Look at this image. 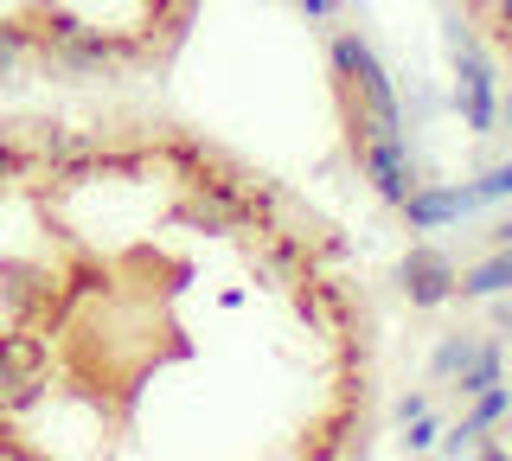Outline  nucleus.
Here are the masks:
<instances>
[{"mask_svg":"<svg viewBox=\"0 0 512 461\" xmlns=\"http://www.w3.org/2000/svg\"><path fill=\"white\" fill-rule=\"evenodd\" d=\"M327 58H333V77H340L346 97H359V109L378 122L384 135H404V109H397V90H391V77H384L372 45H365L359 33H340Z\"/></svg>","mask_w":512,"mask_h":461,"instance_id":"1","label":"nucleus"},{"mask_svg":"<svg viewBox=\"0 0 512 461\" xmlns=\"http://www.w3.org/2000/svg\"><path fill=\"white\" fill-rule=\"evenodd\" d=\"M448 39H455V103H461V116H468L474 135H493V122H500V90H493L487 52L474 45V33L461 20L448 26Z\"/></svg>","mask_w":512,"mask_h":461,"instance_id":"2","label":"nucleus"},{"mask_svg":"<svg viewBox=\"0 0 512 461\" xmlns=\"http://www.w3.org/2000/svg\"><path fill=\"white\" fill-rule=\"evenodd\" d=\"M397 282H404V295H410V308H442L448 295H455V263L442 257V250H429V244H416L404 263H397Z\"/></svg>","mask_w":512,"mask_h":461,"instance_id":"3","label":"nucleus"},{"mask_svg":"<svg viewBox=\"0 0 512 461\" xmlns=\"http://www.w3.org/2000/svg\"><path fill=\"white\" fill-rule=\"evenodd\" d=\"M474 205H480L474 186H410L404 225L410 231H442V225H455V218H468Z\"/></svg>","mask_w":512,"mask_h":461,"instance_id":"4","label":"nucleus"},{"mask_svg":"<svg viewBox=\"0 0 512 461\" xmlns=\"http://www.w3.org/2000/svg\"><path fill=\"white\" fill-rule=\"evenodd\" d=\"M506 289H512V250H493L480 269H468V276L455 282L461 301H487V295H506Z\"/></svg>","mask_w":512,"mask_h":461,"instance_id":"5","label":"nucleus"},{"mask_svg":"<svg viewBox=\"0 0 512 461\" xmlns=\"http://www.w3.org/2000/svg\"><path fill=\"white\" fill-rule=\"evenodd\" d=\"M487 385H500V346L480 340V346H474V359L455 372V391H468V397H474V391H487Z\"/></svg>","mask_w":512,"mask_h":461,"instance_id":"6","label":"nucleus"},{"mask_svg":"<svg viewBox=\"0 0 512 461\" xmlns=\"http://www.w3.org/2000/svg\"><path fill=\"white\" fill-rule=\"evenodd\" d=\"M39 45V33L32 26H13V20H0V84H7L13 71H20V58Z\"/></svg>","mask_w":512,"mask_h":461,"instance_id":"7","label":"nucleus"},{"mask_svg":"<svg viewBox=\"0 0 512 461\" xmlns=\"http://www.w3.org/2000/svg\"><path fill=\"white\" fill-rule=\"evenodd\" d=\"M474 346H480V340H474V333H448V340L436 346V359H429V365H436V378H455V372H461V365H468V359H474Z\"/></svg>","mask_w":512,"mask_h":461,"instance_id":"8","label":"nucleus"},{"mask_svg":"<svg viewBox=\"0 0 512 461\" xmlns=\"http://www.w3.org/2000/svg\"><path fill=\"white\" fill-rule=\"evenodd\" d=\"M474 397H480V404H474V417H468L474 429H487V423H500V417H506V410H512V391H506V385H487V391H474Z\"/></svg>","mask_w":512,"mask_h":461,"instance_id":"9","label":"nucleus"},{"mask_svg":"<svg viewBox=\"0 0 512 461\" xmlns=\"http://www.w3.org/2000/svg\"><path fill=\"white\" fill-rule=\"evenodd\" d=\"M474 199L480 205H487V199H512V161H500L487 180H474Z\"/></svg>","mask_w":512,"mask_h":461,"instance_id":"10","label":"nucleus"},{"mask_svg":"<svg viewBox=\"0 0 512 461\" xmlns=\"http://www.w3.org/2000/svg\"><path fill=\"white\" fill-rule=\"evenodd\" d=\"M404 423H410V417H404ZM436 436H442L436 423H429V417H416V423H410V436H404V449H410V455H423V449H436Z\"/></svg>","mask_w":512,"mask_h":461,"instance_id":"11","label":"nucleus"},{"mask_svg":"<svg viewBox=\"0 0 512 461\" xmlns=\"http://www.w3.org/2000/svg\"><path fill=\"white\" fill-rule=\"evenodd\" d=\"M13 173H26V154H20V148H7V141H0V186H7Z\"/></svg>","mask_w":512,"mask_h":461,"instance_id":"12","label":"nucleus"},{"mask_svg":"<svg viewBox=\"0 0 512 461\" xmlns=\"http://www.w3.org/2000/svg\"><path fill=\"white\" fill-rule=\"evenodd\" d=\"M301 13H308V20H333V0H295Z\"/></svg>","mask_w":512,"mask_h":461,"instance_id":"13","label":"nucleus"},{"mask_svg":"<svg viewBox=\"0 0 512 461\" xmlns=\"http://www.w3.org/2000/svg\"><path fill=\"white\" fill-rule=\"evenodd\" d=\"M493 244H500V250H512V218H500V225H493Z\"/></svg>","mask_w":512,"mask_h":461,"instance_id":"14","label":"nucleus"},{"mask_svg":"<svg viewBox=\"0 0 512 461\" xmlns=\"http://www.w3.org/2000/svg\"><path fill=\"white\" fill-rule=\"evenodd\" d=\"M500 116H506V122H512V97H506V103H500Z\"/></svg>","mask_w":512,"mask_h":461,"instance_id":"15","label":"nucleus"}]
</instances>
